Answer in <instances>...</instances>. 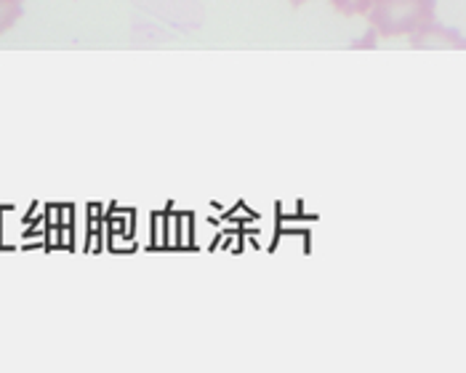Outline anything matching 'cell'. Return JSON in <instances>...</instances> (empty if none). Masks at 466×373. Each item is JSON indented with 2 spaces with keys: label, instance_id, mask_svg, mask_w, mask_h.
Here are the masks:
<instances>
[{
  "label": "cell",
  "instance_id": "1",
  "mask_svg": "<svg viewBox=\"0 0 466 373\" xmlns=\"http://www.w3.org/2000/svg\"><path fill=\"white\" fill-rule=\"evenodd\" d=\"M437 0H376L368 11L370 33L384 40L410 37L434 22Z\"/></svg>",
  "mask_w": 466,
  "mask_h": 373
},
{
  "label": "cell",
  "instance_id": "2",
  "mask_svg": "<svg viewBox=\"0 0 466 373\" xmlns=\"http://www.w3.org/2000/svg\"><path fill=\"white\" fill-rule=\"evenodd\" d=\"M408 43L419 51H430V48H440V51H466V37L459 30L442 27L437 25V19L427 25L424 30L413 33L408 37Z\"/></svg>",
  "mask_w": 466,
  "mask_h": 373
},
{
  "label": "cell",
  "instance_id": "3",
  "mask_svg": "<svg viewBox=\"0 0 466 373\" xmlns=\"http://www.w3.org/2000/svg\"><path fill=\"white\" fill-rule=\"evenodd\" d=\"M25 14V0H0V35L8 33Z\"/></svg>",
  "mask_w": 466,
  "mask_h": 373
},
{
  "label": "cell",
  "instance_id": "4",
  "mask_svg": "<svg viewBox=\"0 0 466 373\" xmlns=\"http://www.w3.org/2000/svg\"><path fill=\"white\" fill-rule=\"evenodd\" d=\"M328 3L341 16H368V11L373 8L376 0H328Z\"/></svg>",
  "mask_w": 466,
  "mask_h": 373
},
{
  "label": "cell",
  "instance_id": "5",
  "mask_svg": "<svg viewBox=\"0 0 466 373\" xmlns=\"http://www.w3.org/2000/svg\"><path fill=\"white\" fill-rule=\"evenodd\" d=\"M288 3H290V5H296V8H299V5H304V3H307V0H288Z\"/></svg>",
  "mask_w": 466,
  "mask_h": 373
}]
</instances>
